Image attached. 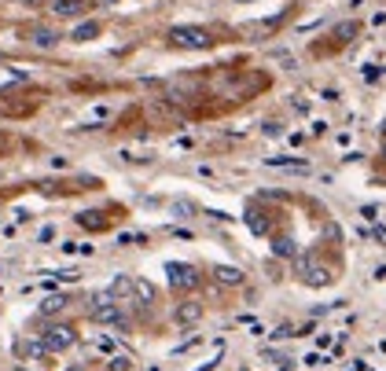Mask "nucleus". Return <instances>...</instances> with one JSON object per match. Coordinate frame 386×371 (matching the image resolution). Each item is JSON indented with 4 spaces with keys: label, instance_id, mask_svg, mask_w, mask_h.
Listing matches in <instances>:
<instances>
[{
    "label": "nucleus",
    "instance_id": "12",
    "mask_svg": "<svg viewBox=\"0 0 386 371\" xmlns=\"http://www.w3.org/2000/svg\"><path fill=\"white\" fill-rule=\"evenodd\" d=\"M67 371H85V368H81V364H74V368H67Z\"/></svg>",
    "mask_w": 386,
    "mask_h": 371
},
{
    "label": "nucleus",
    "instance_id": "8",
    "mask_svg": "<svg viewBox=\"0 0 386 371\" xmlns=\"http://www.w3.org/2000/svg\"><path fill=\"white\" fill-rule=\"evenodd\" d=\"M96 33H99V22H81V26L74 30V41H93Z\"/></svg>",
    "mask_w": 386,
    "mask_h": 371
},
{
    "label": "nucleus",
    "instance_id": "1",
    "mask_svg": "<svg viewBox=\"0 0 386 371\" xmlns=\"http://www.w3.org/2000/svg\"><path fill=\"white\" fill-rule=\"evenodd\" d=\"M74 342H77V331L70 324H51V327H45V335H41V345L48 353H63V349H70Z\"/></svg>",
    "mask_w": 386,
    "mask_h": 371
},
{
    "label": "nucleus",
    "instance_id": "4",
    "mask_svg": "<svg viewBox=\"0 0 386 371\" xmlns=\"http://www.w3.org/2000/svg\"><path fill=\"white\" fill-rule=\"evenodd\" d=\"M298 272H302V279H305L309 287H324V283H331V276L324 272V268H316V265H309V261L298 265Z\"/></svg>",
    "mask_w": 386,
    "mask_h": 371
},
{
    "label": "nucleus",
    "instance_id": "11",
    "mask_svg": "<svg viewBox=\"0 0 386 371\" xmlns=\"http://www.w3.org/2000/svg\"><path fill=\"white\" fill-rule=\"evenodd\" d=\"M8 151V136H4V129H0V155Z\"/></svg>",
    "mask_w": 386,
    "mask_h": 371
},
{
    "label": "nucleus",
    "instance_id": "9",
    "mask_svg": "<svg viewBox=\"0 0 386 371\" xmlns=\"http://www.w3.org/2000/svg\"><path fill=\"white\" fill-rule=\"evenodd\" d=\"M63 309H67V298H48V302L41 305L45 316H56V313H63Z\"/></svg>",
    "mask_w": 386,
    "mask_h": 371
},
{
    "label": "nucleus",
    "instance_id": "6",
    "mask_svg": "<svg viewBox=\"0 0 386 371\" xmlns=\"http://www.w3.org/2000/svg\"><path fill=\"white\" fill-rule=\"evenodd\" d=\"M30 41H33L37 48H51V44L59 41V33L48 30V26H33V30H30Z\"/></svg>",
    "mask_w": 386,
    "mask_h": 371
},
{
    "label": "nucleus",
    "instance_id": "3",
    "mask_svg": "<svg viewBox=\"0 0 386 371\" xmlns=\"http://www.w3.org/2000/svg\"><path fill=\"white\" fill-rule=\"evenodd\" d=\"M166 272H170V283H173L177 290H191V287H199V276H195V268H191V265H170Z\"/></svg>",
    "mask_w": 386,
    "mask_h": 371
},
{
    "label": "nucleus",
    "instance_id": "10",
    "mask_svg": "<svg viewBox=\"0 0 386 371\" xmlns=\"http://www.w3.org/2000/svg\"><path fill=\"white\" fill-rule=\"evenodd\" d=\"M217 279H221V283H239V272H236V268H217Z\"/></svg>",
    "mask_w": 386,
    "mask_h": 371
},
{
    "label": "nucleus",
    "instance_id": "13",
    "mask_svg": "<svg viewBox=\"0 0 386 371\" xmlns=\"http://www.w3.org/2000/svg\"><path fill=\"white\" fill-rule=\"evenodd\" d=\"M99 4H118V0H99Z\"/></svg>",
    "mask_w": 386,
    "mask_h": 371
},
{
    "label": "nucleus",
    "instance_id": "2",
    "mask_svg": "<svg viewBox=\"0 0 386 371\" xmlns=\"http://www.w3.org/2000/svg\"><path fill=\"white\" fill-rule=\"evenodd\" d=\"M170 41L177 48H210V33H206L202 26H173Z\"/></svg>",
    "mask_w": 386,
    "mask_h": 371
},
{
    "label": "nucleus",
    "instance_id": "7",
    "mask_svg": "<svg viewBox=\"0 0 386 371\" xmlns=\"http://www.w3.org/2000/svg\"><path fill=\"white\" fill-rule=\"evenodd\" d=\"M202 316V309L195 302H184V309H177V324H191V320H199Z\"/></svg>",
    "mask_w": 386,
    "mask_h": 371
},
{
    "label": "nucleus",
    "instance_id": "5",
    "mask_svg": "<svg viewBox=\"0 0 386 371\" xmlns=\"http://www.w3.org/2000/svg\"><path fill=\"white\" fill-rule=\"evenodd\" d=\"M51 11L59 19H77V15H85V4L81 0H51Z\"/></svg>",
    "mask_w": 386,
    "mask_h": 371
}]
</instances>
